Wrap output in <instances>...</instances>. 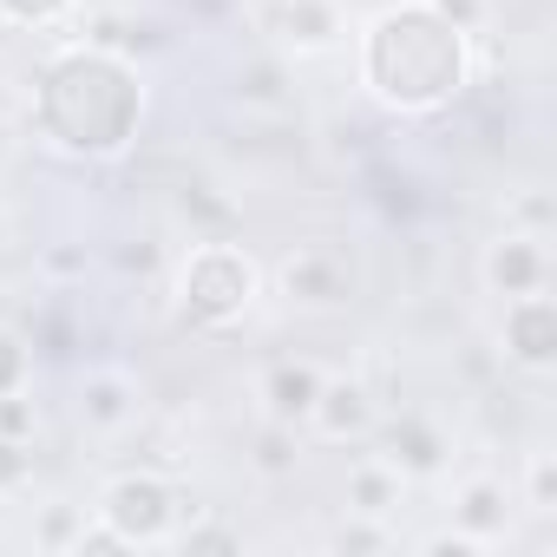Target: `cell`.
<instances>
[{
    "mask_svg": "<svg viewBox=\"0 0 557 557\" xmlns=\"http://www.w3.org/2000/svg\"><path fill=\"white\" fill-rule=\"evenodd\" d=\"M479 47L459 0H387L355 34V86L394 119H440L472 92Z\"/></svg>",
    "mask_w": 557,
    "mask_h": 557,
    "instance_id": "cell-1",
    "label": "cell"
},
{
    "mask_svg": "<svg viewBox=\"0 0 557 557\" xmlns=\"http://www.w3.org/2000/svg\"><path fill=\"white\" fill-rule=\"evenodd\" d=\"M145 106H151V86H145L138 60L106 40H79L40 66L27 119L47 151L73 158V164H112L138 145Z\"/></svg>",
    "mask_w": 557,
    "mask_h": 557,
    "instance_id": "cell-2",
    "label": "cell"
},
{
    "mask_svg": "<svg viewBox=\"0 0 557 557\" xmlns=\"http://www.w3.org/2000/svg\"><path fill=\"white\" fill-rule=\"evenodd\" d=\"M262 289H269V275L243 243L203 236L171 262V322L190 335H230L256 315Z\"/></svg>",
    "mask_w": 557,
    "mask_h": 557,
    "instance_id": "cell-3",
    "label": "cell"
},
{
    "mask_svg": "<svg viewBox=\"0 0 557 557\" xmlns=\"http://www.w3.org/2000/svg\"><path fill=\"white\" fill-rule=\"evenodd\" d=\"M184 485L171 479V472H151V466H125V472H112L106 485H99V498H92V518H106L132 550H164L171 544V531L184 524Z\"/></svg>",
    "mask_w": 557,
    "mask_h": 557,
    "instance_id": "cell-4",
    "label": "cell"
},
{
    "mask_svg": "<svg viewBox=\"0 0 557 557\" xmlns=\"http://www.w3.org/2000/svg\"><path fill=\"white\" fill-rule=\"evenodd\" d=\"M355 289H361V275H355L348 249H335V243H302L275 262V296L302 315H342L355 302Z\"/></svg>",
    "mask_w": 557,
    "mask_h": 557,
    "instance_id": "cell-5",
    "label": "cell"
},
{
    "mask_svg": "<svg viewBox=\"0 0 557 557\" xmlns=\"http://www.w3.org/2000/svg\"><path fill=\"white\" fill-rule=\"evenodd\" d=\"M550 269H557V262H550V236L505 223V230L485 243V256H479V283H485L498 302H511V296L550 289Z\"/></svg>",
    "mask_w": 557,
    "mask_h": 557,
    "instance_id": "cell-6",
    "label": "cell"
},
{
    "mask_svg": "<svg viewBox=\"0 0 557 557\" xmlns=\"http://www.w3.org/2000/svg\"><path fill=\"white\" fill-rule=\"evenodd\" d=\"M498 355L518 374H531V381H544L557 368V302H550V289H531V296L505 302V315H498Z\"/></svg>",
    "mask_w": 557,
    "mask_h": 557,
    "instance_id": "cell-7",
    "label": "cell"
},
{
    "mask_svg": "<svg viewBox=\"0 0 557 557\" xmlns=\"http://www.w3.org/2000/svg\"><path fill=\"white\" fill-rule=\"evenodd\" d=\"M302 426L315 440H329V446H355V440H374L381 400H374V387L361 374H322V394H315V407H309Z\"/></svg>",
    "mask_w": 557,
    "mask_h": 557,
    "instance_id": "cell-8",
    "label": "cell"
},
{
    "mask_svg": "<svg viewBox=\"0 0 557 557\" xmlns=\"http://www.w3.org/2000/svg\"><path fill=\"white\" fill-rule=\"evenodd\" d=\"M381 459L407 479V485H420V479H440L446 466H453V433L433 420V413H381Z\"/></svg>",
    "mask_w": 557,
    "mask_h": 557,
    "instance_id": "cell-9",
    "label": "cell"
},
{
    "mask_svg": "<svg viewBox=\"0 0 557 557\" xmlns=\"http://www.w3.org/2000/svg\"><path fill=\"white\" fill-rule=\"evenodd\" d=\"M145 407V387L132 368H86L79 374V394H73V413L92 440H119Z\"/></svg>",
    "mask_w": 557,
    "mask_h": 557,
    "instance_id": "cell-10",
    "label": "cell"
},
{
    "mask_svg": "<svg viewBox=\"0 0 557 557\" xmlns=\"http://www.w3.org/2000/svg\"><path fill=\"white\" fill-rule=\"evenodd\" d=\"M275 47L289 60H329L348 47V14L342 0H275Z\"/></svg>",
    "mask_w": 557,
    "mask_h": 557,
    "instance_id": "cell-11",
    "label": "cell"
},
{
    "mask_svg": "<svg viewBox=\"0 0 557 557\" xmlns=\"http://www.w3.org/2000/svg\"><path fill=\"white\" fill-rule=\"evenodd\" d=\"M322 361H309V355H275L262 374H256V400H262V420H275V426H296L302 433V420H309V407H315V394H322Z\"/></svg>",
    "mask_w": 557,
    "mask_h": 557,
    "instance_id": "cell-12",
    "label": "cell"
},
{
    "mask_svg": "<svg viewBox=\"0 0 557 557\" xmlns=\"http://www.w3.org/2000/svg\"><path fill=\"white\" fill-rule=\"evenodd\" d=\"M511 518H518V492L498 472H472V479L453 485V524L466 537H479L485 550H498L511 537Z\"/></svg>",
    "mask_w": 557,
    "mask_h": 557,
    "instance_id": "cell-13",
    "label": "cell"
},
{
    "mask_svg": "<svg viewBox=\"0 0 557 557\" xmlns=\"http://www.w3.org/2000/svg\"><path fill=\"white\" fill-rule=\"evenodd\" d=\"M342 505H348V511H368V518H394V511L407 505V479H400L381 453H368V459H355V466H348Z\"/></svg>",
    "mask_w": 557,
    "mask_h": 557,
    "instance_id": "cell-14",
    "label": "cell"
},
{
    "mask_svg": "<svg viewBox=\"0 0 557 557\" xmlns=\"http://www.w3.org/2000/svg\"><path fill=\"white\" fill-rule=\"evenodd\" d=\"M394 544H400L394 518H368V511H348L329 531V550H342V557H374V550H394Z\"/></svg>",
    "mask_w": 557,
    "mask_h": 557,
    "instance_id": "cell-15",
    "label": "cell"
},
{
    "mask_svg": "<svg viewBox=\"0 0 557 557\" xmlns=\"http://www.w3.org/2000/svg\"><path fill=\"white\" fill-rule=\"evenodd\" d=\"M171 544H177V550H190V557H203V550H243V531H236V524H223V518H210L203 505H190V511H184V524L171 531Z\"/></svg>",
    "mask_w": 557,
    "mask_h": 557,
    "instance_id": "cell-16",
    "label": "cell"
},
{
    "mask_svg": "<svg viewBox=\"0 0 557 557\" xmlns=\"http://www.w3.org/2000/svg\"><path fill=\"white\" fill-rule=\"evenodd\" d=\"M79 524H86V505H40V518H34V550H40V557H73Z\"/></svg>",
    "mask_w": 557,
    "mask_h": 557,
    "instance_id": "cell-17",
    "label": "cell"
},
{
    "mask_svg": "<svg viewBox=\"0 0 557 557\" xmlns=\"http://www.w3.org/2000/svg\"><path fill=\"white\" fill-rule=\"evenodd\" d=\"M296 459H302V446H296V426H275V420H262L249 466H256L262 479H289V472H296Z\"/></svg>",
    "mask_w": 557,
    "mask_h": 557,
    "instance_id": "cell-18",
    "label": "cell"
},
{
    "mask_svg": "<svg viewBox=\"0 0 557 557\" xmlns=\"http://www.w3.org/2000/svg\"><path fill=\"white\" fill-rule=\"evenodd\" d=\"M289 92H283V60H249L236 66V106H256V112H275Z\"/></svg>",
    "mask_w": 557,
    "mask_h": 557,
    "instance_id": "cell-19",
    "label": "cell"
},
{
    "mask_svg": "<svg viewBox=\"0 0 557 557\" xmlns=\"http://www.w3.org/2000/svg\"><path fill=\"white\" fill-rule=\"evenodd\" d=\"M518 505H524L531 518H550V511H557V453H550V446H537V453L524 459V485H518Z\"/></svg>",
    "mask_w": 557,
    "mask_h": 557,
    "instance_id": "cell-20",
    "label": "cell"
},
{
    "mask_svg": "<svg viewBox=\"0 0 557 557\" xmlns=\"http://www.w3.org/2000/svg\"><path fill=\"white\" fill-rule=\"evenodd\" d=\"M21 387H34V342L14 322H0V394H21Z\"/></svg>",
    "mask_w": 557,
    "mask_h": 557,
    "instance_id": "cell-21",
    "label": "cell"
},
{
    "mask_svg": "<svg viewBox=\"0 0 557 557\" xmlns=\"http://www.w3.org/2000/svg\"><path fill=\"white\" fill-rule=\"evenodd\" d=\"M73 8H79V0H0V27H34V34H47V27H66Z\"/></svg>",
    "mask_w": 557,
    "mask_h": 557,
    "instance_id": "cell-22",
    "label": "cell"
},
{
    "mask_svg": "<svg viewBox=\"0 0 557 557\" xmlns=\"http://www.w3.org/2000/svg\"><path fill=\"white\" fill-rule=\"evenodd\" d=\"M0 440H40V400H34V387L0 394Z\"/></svg>",
    "mask_w": 557,
    "mask_h": 557,
    "instance_id": "cell-23",
    "label": "cell"
},
{
    "mask_svg": "<svg viewBox=\"0 0 557 557\" xmlns=\"http://www.w3.org/2000/svg\"><path fill=\"white\" fill-rule=\"evenodd\" d=\"M86 269H92L86 243H47L40 249V275H47V283H86Z\"/></svg>",
    "mask_w": 557,
    "mask_h": 557,
    "instance_id": "cell-24",
    "label": "cell"
},
{
    "mask_svg": "<svg viewBox=\"0 0 557 557\" xmlns=\"http://www.w3.org/2000/svg\"><path fill=\"white\" fill-rule=\"evenodd\" d=\"M34 485V440H0V498H21Z\"/></svg>",
    "mask_w": 557,
    "mask_h": 557,
    "instance_id": "cell-25",
    "label": "cell"
},
{
    "mask_svg": "<svg viewBox=\"0 0 557 557\" xmlns=\"http://www.w3.org/2000/svg\"><path fill=\"white\" fill-rule=\"evenodd\" d=\"M125 550H132V544H125V537H119L106 518H86V524H79V544H73V557H125Z\"/></svg>",
    "mask_w": 557,
    "mask_h": 557,
    "instance_id": "cell-26",
    "label": "cell"
},
{
    "mask_svg": "<svg viewBox=\"0 0 557 557\" xmlns=\"http://www.w3.org/2000/svg\"><path fill=\"white\" fill-rule=\"evenodd\" d=\"M420 550H426V557H485V544H479V537H466L459 524H446V531L420 537Z\"/></svg>",
    "mask_w": 557,
    "mask_h": 557,
    "instance_id": "cell-27",
    "label": "cell"
},
{
    "mask_svg": "<svg viewBox=\"0 0 557 557\" xmlns=\"http://www.w3.org/2000/svg\"><path fill=\"white\" fill-rule=\"evenodd\" d=\"M505 223H518V230H544V236H550V203H544V197H518V210H511Z\"/></svg>",
    "mask_w": 557,
    "mask_h": 557,
    "instance_id": "cell-28",
    "label": "cell"
}]
</instances>
